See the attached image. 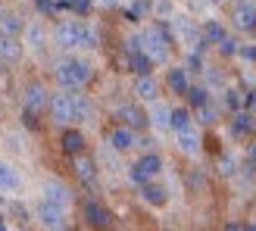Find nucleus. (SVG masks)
I'll return each mask as SVG.
<instances>
[{"mask_svg": "<svg viewBox=\"0 0 256 231\" xmlns=\"http://www.w3.org/2000/svg\"><path fill=\"white\" fill-rule=\"evenodd\" d=\"M54 38H56V44L66 47V50H72V47H97L94 28H88L82 22H60L54 28Z\"/></svg>", "mask_w": 256, "mask_h": 231, "instance_id": "nucleus-1", "label": "nucleus"}, {"mask_svg": "<svg viewBox=\"0 0 256 231\" xmlns=\"http://www.w3.org/2000/svg\"><path fill=\"white\" fill-rule=\"evenodd\" d=\"M56 82L62 88H82L91 82V66H88L84 60H62L60 66H56Z\"/></svg>", "mask_w": 256, "mask_h": 231, "instance_id": "nucleus-2", "label": "nucleus"}, {"mask_svg": "<svg viewBox=\"0 0 256 231\" xmlns=\"http://www.w3.org/2000/svg\"><path fill=\"white\" fill-rule=\"evenodd\" d=\"M140 50H144L153 62H166L169 60V34H166L160 25H150V28L140 34Z\"/></svg>", "mask_w": 256, "mask_h": 231, "instance_id": "nucleus-3", "label": "nucleus"}, {"mask_svg": "<svg viewBox=\"0 0 256 231\" xmlns=\"http://www.w3.org/2000/svg\"><path fill=\"white\" fill-rule=\"evenodd\" d=\"M34 219L44 228H66V206H60L54 200H41L34 210Z\"/></svg>", "mask_w": 256, "mask_h": 231, "instance_id": "nucleus-4", "label": "nucleus"}, {"mask_svg": "<svg viewBox=\"0 0 256 231\" xmlns=\"http://www.w3.org/2000/svg\"><path fill=\"white\" fill-rule=\"evenodd\" d=\"M160 169H162V160L156 156V153H144L134 166H132V182L134 184H144V182H150V178H156L160 175Z\"/></svg>", "mask_w": 256, "mask_h": 231, "instance_id": "nucleus-5", "label": "nucleus"}, {"mask_svg": "<svg viewBox=\"0 0 256 231\" xmlns=\"http://www.w3.org/2000/svg\"><path fill=\"white\" fill-rule=\"evenodd\" d=\"M47 106H50V116H54V122L60 125H69L72 122V94H54L47 100Z\"/></svg>", "mask_w": 256, "mask_h": 231, "instance_id": "nucleus-6", "label": "nucleus"}, {"mask_svg": "<svg viewBox=\"0 0 256 231\" xmlns=\"http://www.w3.org/2000/svg\"><path fill=\"white\" fill-rule=\"evenodd\" d=\"M82 212H84V222H88V225H97V228H106V225H112V216H110V210L104 206V203H97V200H84Z\"/></svg>", "mask_w": 256, "mask_h": 231, "instance_id": "nucleus-7", "label": "nucleus"}, {"mask_svg": "<svg viewBox=\"0 0 256 231\" xmlns=\"http://www.w3.org/2000/svg\"><path fill=\"white\" fill-rule=\"evenodd\" d=\"M119 119L128 125V128H138V132H140V128H147L150 125V119H147V112L144 110H140V106H134V104H125V106H119Z\"/></svg>", "mask_w": 256, "mask_h": 231, "instance_id": "nucleus-8", "label": "nucleus"}, {"mask_svg": "<svg viewBox=\"0 0 256 231\" xmlns=\"http://www.w3.org/2000/svg\"><path fill=\"white\" fill-rule=\"evenodd\" d=\"M25 106L34 110V112H41L47 106V88L41 82H32L28 88H25Z\"/></svg>", "mask_w": 256, "mask_h": 231, "instance_id": "nucleus-9", "label": "nucleus"}, {"mask_svg": "<svg viewBox=\"0 0 256 231\" xmlns=\"http://www.w3.org/2000/svg\"><path fill=\"white\" fill-rule=\"evenodd\" d=\"M22 56V44L16 34H0V62H16Z\"/></svg>", "mask_w": 256, "mask_h": 231, "instance_id": "nucleus-10", "label": "nucleus"}, {"mask_svg": "<svg viewBox=\"0 0 256 231\" xmlns=\"http://www.w3.org/2000/svg\"><path fill=\"white\" fill-rule=\"evenodd\" d=\"M140 197H144L150 206H166V203H169V194H166V188H162V184H153V178L140 184Z\"/></svg>", "mask_w": 256, "mask_h": 231, "instance_id": "nucleus-11", "label": "nucleus"}, {"mask_svg": "<svg viewBox=\"0 0 256 231\" xmlns=\"http://www.w3.org/2000/svg\"><path fill=\"white\" fill-rule=\"evenodd\" d=\"M110 144L116 147V150H132V147L138 144V138H134V128H128V125H122V128H112V132H110Z\"/></svg>", "mask_w": 256, "mask_h": 231, "instance_id": "nucleus-12", "label": "nucleus"}, {"mask_svg": "<svg viewBox=\"0 0 256 231\" xmlns=\"http://www.w3.org/2000/svg\"><path fill=\"white\" fill-rule=\"evenodd\" d=\"M60 147H62V153L75 156V153L84 150V134L75 132V128H66V132H62V138H60Z\"/></svg>", "mask_w": 256, "mask_h": 231, "instance_id": "nucleus-13", "label": "nucleus"}, {"mask_svg": "<svg viewBox=\"0 0 256 231\" xmlns=\"http://www.w3.org/2000/svg\"><path fill=\"white\" fill-rule=\"evenodd\" d=\"M22 184V178H19V169L12 162L6 160H0V190H16Z\"/></svg>", "mask_w": 256, "mask_h": 231, "instance_id": "nucleus-14", "label": "nucleus"}, {"mask_svg": "<svg viewBox=\"0 0 256 231\" xmlns=\"http://www.w3.org/2000/svg\"><path fill=\"white\" fill-rule=\"evenodd\" d=\"M234 25H238V28H244V32H253L256 28V6L253 4H238Z\"/></svg>", "mask_w": 256, "mask_h": 231, "instance_id": "nucleus-15", "label": "nucleus"}, {"mask_svg": "<svg viewBox=\"0 0 256 231\" xmlns=\"http://www.w3.org/2000/svg\"><path fill=\"white\" fill-rule=\"evenodd\" d=\"M134 94L140 97V100H156V94H160V84H156V78H150V75H138V82H134Z\"/></svg>", "mask_w": 256, "mask_h": 231, "instance_id": "nucleus-16", "label": "nucleus"}, {"mask_svg": "<svg viewBox=\"0 0 256 231\" xmlns=\"http://www.w3.org/2000/svg\"><path fill=\"white\" fill-rule=\"evenodd\" d=\"M178 147H182L188 156H197V153H200V138H197V132L190 125L178 132Z\"/></svg>", "mask_w": 256, "mask_h": 231, "instance_id": "nucleus-17", "label": "nucleus"}, {"mask_svg": "<svg viewBox=\"0 0 256 231\" xmlns=\"http://www.w3.org/2000/svg\"><path fill=\"white\" fill-rule=\"evenodd\" d=\"M128 69H132L134 75H150L153 60L144 54V50H132V54H128Z\"/></svg>", "mask_w": 256, "mask_h": 231, "instance_id": "nucleus-18", "label": "nucleus"}, {"mask_svg": "<svg viewBox=\"0 0 256 231\" xmlns=\"http://www.w3.org/2000/svg\"><path fill=\"white\" fill-rule=\"evenodd\" d=\"M44 200H54L60 206H66L69 203V188L60 184V182H44Z\"/></svg>", "mask_w": 256, "mask_h": 231, "instance_id": "nucleus-19", "label": "nucleus"}, {"mask_svg": "<svg viewBox=\"0 0 256 231\" xmlns=\"http://www.w3.org/2000/svg\"><path fill=\"white\" fill-rule=\"evenodd\" d=\"M250 132H253V116L244 112V110H238V112H234V119H232V134L247 138Z\"/></svg>", "mask_w": 256, "mask_h": 231, "instance_id": "nucleus-20", "label": "nucleus"}, {"mask_svg": "<svg viewBox=\"0 0 256 231\" xmlns=\"http://www.w3.org/2000/svg\"><path fill=\"white\" fill-rule=\"evenodd\" d=\"M166 84H169L172 94H184V91H188V69H169V75H166Z\"/></svg>", "mask_w": 256, "mask_h": 231, "instance_id": "nucleus-21", "label": "nucleus"}, {"mask_svg": "<svg viewBox=\"0 0 256 231\" xmlns=\"http://www.w3.org/2000/svg\"><path fill=\"white\" fill-rule=\"evenodd\" d=\"M22 28H25V22H22V16H16V12H4V16H0V34H16L19 38Z\"/></svg>", "mask_w": 256, "mask_h": 231, "instance_id": "nucleus-22", "label": "nucleus"}, {"mask_svg": "<svg viewBox=\"0 0 256 231\" xmlns=\"http://www.w3.org/2000/svg\"><path fill=\"white\" fill-rule=\"evenodd\" d=\"M75 175H78L82 182H88V184H91V182H94V175H97L94 162L88 160V156H82V153H75Z\"/></svg>", "mask_w": 256, "mask_h": 231, "instance_id": "nucleus-23", "label": "nucleus"}, {"mask_svg": "<svg viewBox=\"0 0 256 231\" xmlns=\"http://www.w3.org/2000/svg\"><path fill=\"white\" fill-rule=\"evenodd\" d=\"M88 116H91V104L82 94H72V122H88Z\"/></svg>", "mask_w": 256, "mask_h": 231, "instance_id": "nucleus-24", "label": "nucleus"}, {"mask_svg": "<svg viewBox=\"0 0 256 231\" xmlns=\"http://www.w3.org/2000/svg\"><path fill=\"white\" fill-rule=\"evenodd\" d=\"M184 97H188V104L194 106V110L203 106V104H210V91H206V88H200V84H188Z\"/></svg>", "mask_w": 256, "mask_h": 231, "instance_id": "nucleus-25", "label": "nucleus"}, {"mask_svg": "<svg viewBox=\"0 0 256 231\" xmlns=\"http://www.w3.org/2000/svg\"><path fill=\"white\" fill-rule=\"evenodd\" d=\"M150 104H153V110H150V116H147V119L153 122V125H156V128H169V106H162V104H156V100H150Z\"/></svg>", "mask_w": 256, "mask_h": 231, "instance_id": "nucleus-26", "label": "nucleus"}, {"mask_svg": "<svg viewBox=\"0 0 256 231\" xmlns=\"http://www.w3.org/2000/svg\"><path fill=\"white\" fill-rule=\"evenodd\" d=\"M25 44H28L32 50H41L44 47V28H41V25H25Z\"/></svg>", "mask_w": 256, "mask_h": 231, "instance_id": "nucleus-27", "label": "nucleus"}, {"mask_svg": "<svg viewBox=\"0 0 256 231\" xmlns=\"http://www.w3.org/2000/svg\"><path fill=\"white\" fill-rule=\"evenodd\" d=\"M188 125H190V112H188L184 106H178V110H172V112H169V128L182 132V128H188Z\"/></svg>", "mask_w": 256, "mask_h": 231, "instance_id": "nucleus-28", "label": "nucleus"}, {"mask_svg": "<svg viewBox=\"0 0 256 231\" xmlns=\"http://www.w3.org/2000/svg\"><path fill=\"white\" fill-rule=\"evenodd\" d=\"M222 38H225V28H222L219 22H206V25H203V41H212V44H219Z\"/></svg>", "mask_w": 256, "mask_h": 231, "instance_id": "nucleus-29", "label": "nucleus"}, {"mask_svg": "<svg viewBox=\"0 0 256 231\" xmlns=\"http://www.w3.org/2000/svg\"><path fill=\"white\" fill-rule=\"evenodd\" d=\"M225 106L232 110V112H238L240 106H244V94L234 91V88H232V91H225Z\"/></svg>", "mask_w": 256, "mask_h": 231, "instance_id": "nucleus-30", "label": "nucleus"}, {"mask_svg": "<svg viewBox=\"0 0 256 231\" xmlns=\"http://www.w3.org/2000/svg\"><path fill=\"white\" fill-rule=\"evenodd\" d=\"M144 12H147V0H134V4L128 6V19H132V22H138L140 16H144Z\"/></svg>", "mask_w": 256, "mask_h": 231, "instance_id": "nucleus-31", "label": "nucleus"}, {"mask_svg": "<svg viewBox=\"0 0 256 231\" xmlns=\"http://www.w3.org/2000/svg\"><path fill=\"white\" fill-rule=\"evenodd\" d=\"M219 50H222L225 56H234V54H238V41H234V38H228V34H225L222 41H219Z\"/></svg>", "mask_w": 256, "mask_h": 231, "instance_id": "nucleus-32", "label": "nucleus"}, {"mask_svg": "<svg viewBox=\"0 0 256 231\" xmlns=\"http://www.w3.org/2000/svg\"><path fill=\"white\" fill-rule=\"evenodd\" d=\"M69 6L78 12V16H88V12H91V6H94V0H72Z\"/></svg>", "mask_w": 256, "mask_h": 231, "instance_id": "nucleus-33", "label": "nucleus"}, {"mask_svg": "<svg viewBox=\"0 0 256 231\" xmlns=\"http://www.w3.org/2000/svg\"><path fill=\"white\" fill-rule=\"evenodd\" d=\"M197 112H200V122H206V125H212V122H216V110H212L210 104L197 106Z\"/></svg>", "mask_w": 256, "mask_h": 231, "instance_id": "nucleus-34", "label": "nucleus"}, {"mask_svg": "<svg viewBox=\"0 0 256 231\" xmlns=\"http://www.w3.org/2000/svg\"><path fill=\"white\" fill-rule=\"evenodd\" d=\"M38 116H41V112H34V110H28V106H25L22 119H25V125H28V128H41V119H38Z\"/></svg>", "mask_w": 256, "mask_h": 231, "instance_id": "nucleus-35", "label": "nucleus"}, {"mask_svg": "<svg viewBox=\"0 0 256 231\" xmlns=\"http://www.w3.org/2000/svg\"><path fill=\"white\" fill-rule=\"evenodd\" d=\"M34 6H38V12H56V0H34Z\"/></svg>", "mask_w": 256, "mask_h": 231, "instance_id": "nucleus-36", "label": "nucleus"}, {"mask_svg": "<svg viewBox=\"0 0 256 231\" xmlns=\"http://www.w3.org/2000/svg\"><path fill=\"white\" fill-rule=\"evenodd\" d=\"M219 166H222V172H225V175H232V172H234V160H232V156H222Z\"/></svg>", "mask_w": 256, "mask_h": 231, "instance_id": "nucleus-37", "label": "nucleus"}, {"mask_svg": "<svg viewBox=\"0 0 256 231\" xmlns=\"http://www.w3.org/2000/svg\"><path fill=\"white\" fill-rule=\"evenodd\" d=\"M10 212H12V216H16V219H19V222H22V219H28V212H25V210L19 206V203H12V206H10Z\"/></svg>", "mask_w": 256, "mask_h": 231, "instance_id": "nucleus-38", "label": "nucleus"}, {"mask_svg": "<svg viewBox=\"0 0 256 231\" xmlns=\"http://www.w3.org/2000/svg\"><path fill=\"white\" fill-rule=\"evenodd\" d=\"M238 54H240V56H244V60H256V47H240V50H238Z\"/></svg>", "mask_w": 256, "mask_h": 231, "instance_id": "nucleus-39", "label": "nucleus"}, {"mask_svg": "<svg viewBox=\"0 0 256 231\" xmlns=\"http://www.w3.org/2000/svg\"><path fill=\"white\" fill-rule=\"evenodd\" d=\"M247 156H250V166H256V144H250V150H247Z\"/></svg>", "mask_w": 256, "mask_h": 231, "instance_id": "nucleus-40", "label": "nucleus"}, {"mask_svg": "<svg viewBox=\"0 0 256 231\" xmlns=\"http://www.w3.org/2000/svg\"><path fill=\"white\" fill-rule=\"evenodd\" d=\"M72 0H56V10H62V6H69Z\"/></svg>", "mask_w": 256, "mask_h": 231, "instance_id": "nucleus-41", "label": "nucleus"}, {"mask_svg": "<svg viewBox=\"0 0 256 231\" xmlns=\"http://www.w3.org/2000/svg\"><path fill=\"white\" fill-rule=\"evenodd\" d=\"M6 228V222H4V216H0V231H4Z\"/></svg>", "mask_w": 256, "mask_h": 231, "instance_id": "nucleus-42", "label": "nucleus"}, {"mask_svg": "<svg viewBox=\"0 0 256 231\" xmlns=\"http://www.w3.org/2000/svg\"><path fill=\"white\" fill-rule=\"evenodd\" d=\"M100 4H116V0H100Z\"/></svg>", "mask_w": 256, "mask_h": 231, "instance_id": "nucleus-43", "label": "nucleus"}, {"mask_svg": "<svg viewBox=\"0 0 256 231\" xmlns=\"http://www.w3.org/2000/svg\"><path fill=\"white\" fill-rule=\"evenodd\" d=\"M0 78H4V62H0Z\"/></svg>", "mask_w": 256, "mask_h": 231, "instance_id": "nucleus-44", "label": "nucleus"}, {"mask_svg": "<svg viewBox=\"0 0 256 231\" xmlns=\"http://www.w3.org/2000/svg\"><path fill=\"white\" fill-rule=\"evenodd\" d=\"M4 12H6V10H4V4H0V16H4Z\"/></svg>", "mask_w": 256, "mask_h": 231, "instance_id": "nucleus-45", "label": "nucleus"}, {"mask_svg": "<svg viewBox=\"0 0 256 231\" xmlns=\"http://www.w3.org/2000/svg\"><path fill=\"white\" fill-rule=\"evenodd\" d=\"M212 4H222V0H212Z\"/></svg>", "mask_w": 256, "mask_h": 231, "instance_id": "nucleus-46", "label": "nucleus"}]
</instances>
